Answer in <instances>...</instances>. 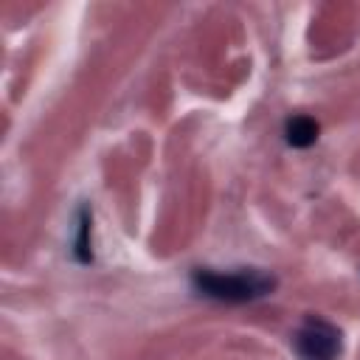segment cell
Segmentation results:
<instances>
[{
	"mask_svg": "<svg viewBox=\"0 0 360 360\" xmlns=\"http://www.w3.org/2000/svg\"><path fill=\"white\" fill-rule=\"evenodd\" d=\"M191 287L211 301L222 304H248L273 295L278 278L262 267H236V270H211L197 267L191 270Z\"/></svg>",
	"mask_w": 360,
	"mask_h": 360,
	"instance_id": "cell-1",
	"label": "cell"
},
{
	"mask_svg": "<svg viewBox=\"0 0 360 360\" xmlns=\"http://www.w3.org/2000/svg\"><path fill=\"white\" fill-rule=\"evenodd\" d=\"M292 346L301 360H338L343 354V335L335 323L318 315H307L295 329Z\"/></svg>",
	"mask_w": 360,
	"mask_h": 360,
	"instance_id": "cell-2",
	"label": "cell"
},
{
	"mask_svg": "<svg viewBox=\"0 0 360 360\" xmlns=\"http://www.w3.org/2000/svg\"><path fill=\"white\" fill-rule=\"evenodd\" d=\"M318 121H312L309 115H292L287 124H284V141L292 146V149H307L318 141Z\"/></svg>",
	"mask_w": 360,
	"mask_h": 360,
	"instance_id": "cell-3",
	"label": "cell"
},
{
	"mask_svg": "<svg viewBox=\"0 0 360 360\" xmlns=\"http://www.w3.org/2000/svg\"><path fill=\"white\" fill-rule=\"evenodd\" d=\"M93 225V217L87 211V205L79 208L76 214V233H73V259L79 264H90L93 262V242H90V228Z\"/></svg>",
	"mask_w": 360,
	"mask_h": 360,
	"instance_id": "cell-4",
	"label": "cell"
}]
</instances>
